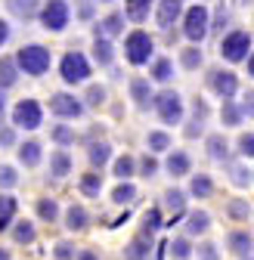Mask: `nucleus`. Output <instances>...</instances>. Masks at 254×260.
I'll list each match as a JSON object with an SVG mask.
<instances>
[{
    "mask_svg": "<svg viewBox=\"0 0 254 260\" xmlns=\"http://www.w3.org/2000/svg\"><path fill=\"white\" fill-rule=\"evenodd\" d=\"M78 186H81L84 195H100V192H103V177H100V174H84Z\"/></svg>",
    "mask_w": 254,
    "mask_h": 260,
    "instance_id": "2f4dec72",
    "label": "nucleus"
},
{
    "mask_svg": "<svg viewBox=\"0 0 254 260\" xmlns=\"http://www.w3.org/2000/svg\"><path fill=\"white\" fill-rule=\"evenodd\" d=\"M38 217L47 220V223H53V220L59 217V205H56L53 199H41V202H38Z\"/></svg>",
    "mask_w": 254,
    "mask_h": 260,
    "instance_id": "f704fd0d",
    "label": "nucleus"
},
{
    "mask_svg": "<svg viewBox=\"0 0 254 260\" xmlns=\"http://www.w3.org/2000/svg\"><path fill=\"white\" fill-rule=\"evenodd\" d=\"M41 121H44L41 103H35V100H22V103H16V109H13V124H16V127L35 130V127H41Z\"/></svg>",
    "mask_w": 254,
    "mask_h": 260,
    "instance_id": "6e6552de",
    "label": "nucleus"
},
{
    "mask_svg": "<svg viewBox=\"0 0 254 260\" xmlns=\"http://www.w3.org/2000/svg\"><path fill=\"white\" fill-rule=\"evenodd\" d=\"M19 183V174H16V168H10V165H0V189H13Z\"/></svg>",
    "mask_w": 254,
    "mask_h": 260,
    "instance_id": "a19ab883",
    "label": "nucleus"
},
{
    "mask_svg": "<svg viewBox=\"0 0 254 260\" xmlns=\"http://www.w3.org/2000/svg\"><path fill=\"white\" fill-rule=\"evenodd\" d=\"M0 260H10V251L7 248H0Z\"/></svg>",
    "mask_w": 254,
    "mask_h": 260,
    "instance_id": "4d7b16f0",
    "label": "nucleus"
},
{
    "mask_svg": "<svg viewBox=\"0 0 254 260\" xmlns=\"http://www.w3.org/2000/svg\"><path fill=\"white\" fill-rule=\"evenodd\" d=\"M59 75H62V81L66 84H81V81H87L90 78V62H87V56L84 53H66L62 56V62H59Z\"/></svg>",
    "mask_w": 254,
    "mask_h": 260,
    "instance_id": "39448f33",
    "label": "nucleus"
},
{
    "mask_svg": "<svg viewBox=\"0 0 254 260\" xmlns=\"http://www.w3.org/2000/svg\"><path fill=\"white\" fill-rule=\"evenodd\" d=\"M137 174V161H134V155H121L118 161H115V177L118 180H131Z\"/></svg>",
    "mask_w": 254,
    "mask_h": 260,
    "instance_id": "c85d7f7f",
    "label": "nucleus"
},
{
    "mask_svg": "<svg viewBox=\"0 0 254 260\" xmlns=\"http://www.w3.org/2000/svg\"><path fill=\"white\" fill-rule=\"evenodd\" d=\"M155 230H162V211H158V208H152V211L143 217V233L152 236Z\"/></svg>",
    "mask_w": 254,
    "mask_h": 260,
    "instance_id": "58836bf2",
    "label": "nucleus"
},
{
    "mask_svg": "<svg viewBox=\"0 0 254 260\" xmlns=\"http://www.w3.org/2000/svg\"><path fill=\"white\" fill-rule=\"evenodd\" d=\"M131 96H134V103L140 109H149L152 106V87H149V81H143V78L131 81Z\"/></svg>",
    "mask_w": 254,
    "mask_h": 260,
    "instance_id": "a211bd4d",
    "label": "nucleus"
},
{
    "mask_svg": "<svg viewBox=\"0 0 254 260\" xmlns=\"http://www.w3.org/2000/svg\"><path fill=\"white\" fill-rule=\"evenodd\" d=\"M230 251L236 254V257H251V233L248 230H236V233H230Z\"/></svg>",
    "mask_w": 254,
    "mask_h": 260,
    "instance_id": "4468645a",
    "label": "nucleus"
},
{
    "mask_svg": "<svg viewBox=\"0 0 254 260\" xmlns=\"http://www.w3.org/2000/svg\"><path fill=\"white\" fill-rule=\"evenodd\" d=\"M149 254H152V236H137L131 245L124 248V260H149Z\"/></svg>",
    "mask_w": 254,
    "mask_h": 260,
    "instance_id": "f8f14e48",
    "label": "nucleus"
},
{
    "mask_svg": "<svg viewBox=\"0 0 254 260\" xmlns=\"http://www.w3.org/2000/svg\"><path fill=\"white\" fill-rule=\"evenodd\" d=\"M87 223H90L87 208H84V205H72V208H69V214H66V226L78 233V230H87Z\"/></svg>",
    "mask_w": 254,
    "mask_h": 260,
    "instance_id": "4be33fe9",
    "label": "nucleus"
},
{
    "mask_svg": "<svg viewBox=\"0 0 254 260\" xmlns=\"http://www.w3.org/2000/svg\"><path fill=\"white\" fill-rule=\"evenodd\" d=\"M4 106H7V100H4V90H0V112H4Z\"/></svg>",
    "mask_w": 254,
    "mask_h": 260,
    "instance_id": "13d9d810",
    "label": "nucleus"
},
{
    "mask_svg": "<svg viewBox=\"0 0 254 260\" xmlns=\"http://www.w3.org/2000/svg\"><path fill=\"white\" fill-rule=\"evenodd\" d=\"M183 16V0H162L155 10V19L162 28H174V22Z\"/></svg>",
    "mask_w": 254,
    "mask_h": 260,
    "instance_id": "9b49d317",
    "label": "nucleus"
},
{
    "mask_svg": "<svg viewBox=\"0 0 254 260\" xmlns=\"http://www.w3.org/2000/svg\"><path fill=\"white\" fill-rule=\"evenodd\" d=\"M152 50H155V44H152V38L146 35V31H131L127 41H124V56H127L131 65H146Z\"/></svg>",
    "mask_w": 254,
    "mask_h": 260,
    "instance_id": "20e7f679",
    "label": "nucleus"
},
{
    "mask_svg": "<svg viewBox=\"0 0 254 260\" xmlns=\"http://www.w3.org/2000/svg\"><path fill=\"white\" fill-rule=\"evenodd\" d=\"M13 143H16V130L0 127V146H13Z\"/></svg>",
    "mask_w": 254,
    "mask_h": 260,
    "instance_id": "603ef678",
    "label": "nucleus"
},
{
    "mask_svg": "<svg viewBox=\"0 0 254 260\" xmlns=\"http://www.w3.org/2000/svg\"><path fill=\"white\" fill-rule=\"evenodd\" d=\"M199 260H220V257H217V245L205 242V245L199 248Z\"/></svg>",
    "mask_w": 254,
    "mask_h": 260,
    "instance_id": "3c124183",
    "label": "nucleus"
},
{
    "mask_svg": "<svg viewBox=\"0 0 254 260\" xmlns=\"http://www.w3.org/2000/svg\"><path fill=\"white\" fill-rule=\"evenodd\" d=\"M13 214H16V199H13V195H0V230L10 226Z\"/></svg>",
    "mask_w": 254,
    "mask_h": 260,
    "instance_id": "c756f323",
    "label": "nucleus"
},
{
    "mask_svg": "<svg viewBox=\"0 0 254 260\" xmlns=\"http://www.w3.org/2000/svg\"><path fill=\"white\" fill-rule=\"evenodd\" d=\"M239 152L251 161V155H254V137H251V134H242V137H239Z\"/></svg>",
    "mask_w": 254,
    "mask_h": 260,
    "instance_id": "09e8293b",
    "label": "nucleus"
},
{
    "mask_svg": "<svg viewBox=\"0 0 254 260\" xmlns=\"http://www.w3.org/2000/svg\"><path fill=\"white\" fill-rule=\"evenodd\" d=\"M211 230V217H208V211H193L186 217V233L189 236H205Z\"/></svg>",
    "mask_w": 254,
    "mask_h": 260,
    "instance_id": "dca6fc26",
    "label": "nucleus"
},
{
    "mask_svg": "<svg viewBox=\"0 0 254 260\" xmlns=\"http://www.w3.org/2000/svg\"><path fill=\"white\" fill-rule=\"evenodd\" d=\"M171 75H174V65L168 62V59H155V65H152V78L155 81H171Z\"/></svg>",
    "mask_w": 254,
    "mask_h": 260,
    "instance_id": "c9c22d12",
    "label": "nucleus"
},
{
    "mask_svg": "<svg viewBox=\"0 0 254 260\" xmlns=\"http://www.w3.org/2000/svg\"><path fill=\"white\" fill-rule=\"evenodd\" d=\"M152 106H155L158 118L165 124H180L183 121V100H180L177 90H162L158 96H152Z\"/></svg>",
    "mask_w": 254,
    "mask_h": 260,
    "instance_id": "7ed1b4c3",
    "label": "nucleus"
},
{
    "mask_svg": "<svg viewBox=\"0 0 254 260\" xmlns=\"http://www.w3.org/2000/svg\"><path fill=\"white\" fill-rule=\"evenodd\" d=\"M7 7H10V13L19 16V19H35L41 0H7Z\"/></svg>",
    "mask_w": 254,
    "mask_h": 260,
    "instance_id": "6ab92c4d",
    "label": "nucleus"
},
{
    "mask_svg": "<svg viewBox=\"0 0 254 260\" xmlns=\"http://www.w3.org/2000/svg\"><path fill=\"white\" fill-rule=\"evenodd\" d=\"M137 199V186L134 183H121V186H115V192H112V202L115 205H127V202H134Z\"/></svg>",
    "mask_w": 254,
    "mask_h": 260,
    "instance_id": "7c9ffc66",
    "label": "nucleus"
},
{
    "mask_svg": "<svg viewBox=\"0 0 254 260\" xmlns=\"http://www.w3.org/2000/svg\"><path fill=\"white\" fill-rule=\"evenodd\" d=\"M168 248H171V254H174L177 260H189V254H193V245H189V239H174Z\"/></svg>",
    "mask_w": 254,
    "mask_h": 260,
    "instance_id": "ea45409f",
    "label": "nucleus"
},
{
    "mask_svg": "<svg viewBox=\"0 0 254 260\" xmlns=\"http://www.w3.org/2000/svg\"><path fill=\"white\" fill-rule=\"evenodd\" d=\"M69 171H72V155L66 149L53 152L50 155V177L53 180H62V177H69Z\"/></svg>",
    "mask_w": 254,
    "mask_h": 260,
    "instance_id": "ddd939ff",
    "label": "nucleus"
},
{
    "mask_svg": "<svg viewBox=\"0 0 254 260\" xmlns=\"http://www.w3.org/2000/svg\"><path fill=\"white\" fill-rule=\"evenodd\" d=\"M35 223H28V220H19L16 226H13V239L19 242V245H31V242H35Z\"/></svg>",
    "mask_w": 254,
    "mask_h": 260,
    "instance_id": "cd10ccee",
    "label": "nucleus"
},
{
    "mask_svg": "<svg viewBox=\"0 0 254 260\" xmlns=\"http://www.w3.org/2000/svg\"><path fill=\"white\" fill-rule=\"evenodd\" d=\"M50 137H53L59 146H72V143L78 140V137H75V130H72V127H66V124H56V127L50 130Z\"/></svg>",
    "mask_w": 254,
    "mask_h": 260,
    "instance_id": "473e14b6",
    "label": "nucleus"
},
{
    "mask_svg": "<svg viewBox=\"0 0 254 260\" xmlns=\"http://www.w3.org/2000/svg\"><path fill=\"white\" fill-rule=\"evenodd\" d=\"M149 149H152V152H165V149H171V137L165 134V130H152V134H149Z\"/></svg>",
    "mask_w": 254,
    "mask_h": 260,
    "instance_id": "4c0bfd02",
    "label": "nucleus"
},
{
    "mask_svg": "<svg viewBox=\"0 0 254 260\" xmlns=\"http://www.w3.org/2000/svg\"><path fill=\"white\" fill-rule=\"evenodd\" d=\"M165 168H168V174H171V177H186L189 171H193V161H189V155H186V152H171Z\"/></svg>",
    "mask_w": 254,
    "mask_h": 260,
    "instance_id": "2eb2a0df",
    "label": "nucleus"
},
{
    "mask_svg": "<svg viewBox=\"0 0 254 260\" xmlns=\"http://www.w3.org/2000/svg\"><path fill=\"white\" fill-rule=\"evenodd\" d=\"M87 158H90V165L93 168H106L109 165V158H112V146L103 140V143H90V152H87Z\"/></svg>",
    "mask_w": 254,
    "mask_h": 260,
    "instance_id": "f3484780",
    "label": "nucleus"
},
{
    "mask_svg": "<svg viewBox=\"0 0 254 260\" xmlns=\"http://www.w3.org/2000/svg\"><path fill=\"white\" fill-rule=\"evenodd\" d=\"M19 161H22L25 168H38L41 165V143H35V140L22 143L19 146Z\"/></svg>",
    "mask_w": 254,
    "mask_h": 260,
    "instance_id": "aec40b11",
    "label": "nucleus"
},
{
    "mask_svg": "<svg viewBox=\"0 0 254 260\" xmlns=\"http://www.w3.org/2000/svg\"><path fill=\"white\" fill-rule=\"evenodd\" d=\"M165 205H168L171 211H183V205H186V195H183L180 189H168V192H165Z\"/></svg>",
    "mask_w": 254,
    "mask_h": 260,
    "instance_id": "79ce46f5",
    "label": "nucleus"
},
{
    "mask_svg": "<svg viewBox=\"0 0 254 260\" xmlns=\"http://www.w3.org/2000/svg\"><path fill=\"white\" fill-rule=\"evenodd\" d=\"M103 103H106V90H103V87H90V90H87V106H90V109H100Z\"/></svg>",
    "mask_w": 254,
    "mask_h": 260,
    "instance_id": "a18cd8bd",
    "label": "nucleus"
},
{
    "mask_svg": "<svg viewBox=\"0 0 254 260\" xmlns=\"http://www.w3.org/2000/svg\"><path fill=\"white\" fill-rule=\"evenodd\" d=\"M16 78H19L16 59L4 56V59H0V87H13V84H16Z\"/></svg>",
    "mask_w": 254,
    "mask_h": 260,
    "instance_id": "bb28decb",
    "label": "nucleus"
},
{
    "mask_svg": "<svg viewBox=\"0 0 254 260\" xmlns=\"http://www.w3.org/2000/svg\"><path fill=\"white\" fill-rule=\"evenodd\" d=\"M149 10H152V0H127V4H124V16L131 22L149 19Z\"/></svg>",
    "mask_w": 254,
    "mask_h": 260,
    "instance_id": "412c9836",
    "label": "nucleus"
},
{
    "mask_svg": "<svg viewBox=\"0 0 254 260\" xmlns=\"http://www.w3.org/2000/svg\"><path fill=\"white\" fill-rule=\"evenodd\" d=\"M75 257V245L72 242H59L56 245V260H72Z\"/></svg>",
    "mask_w": 254,
    "mask_h": 260,
    "instance_id": "8fccbe9b",
    "label": "nucleus"
},
{
    "mask_svg": "<svg viewBox=\"0 0 254 260\" xmlns=\"http://www.w3.org/2000/svg\"><path fill=\"white\" fill-rule=\"evenodd\" d=\"M251 53V35L248 31H230V35L220 41V56L227 62H242Z\"/></svg>",
    "mask_w": 254,
    "mask_h": 260,
    "instance_id": "423d86ee",
    "label": "nucleus"
},
{
    "mask_svg": "<svg viewBox=\"0 0 254 260\" xmlns=\"http://www.w3.org/2000/svg\"><path fill=\"white\" fill-rule=\"evenodd\" d=\"M121 31H124V16H121V13H112L109 19L100 22L97 35H100V38H115V35H121Z\"/></svg>",
    "mask_w": 254,
    "mask_h": 260,
    "instance_id": "b1692460",
    "label": "nucleus"
},
{
    "mask_svg": "<svg viewBox=\"0 0 254 260\" xmlns=\"http://www.w3.org/2000/svg\"><path fill=\"white\" fill-rule=\"evenodd\" d=\"M202 130H205V121H202V118H193V121L186 124L183 134H186V140H199V137H202Z\"/></svg>",
    "mask_w": 254,
    "mask_h": 260,
    "instance_id": "49530a36",
    "label": "nucleus"
},
{
    "mask_svg": "<svg viewBox=\"0 0 254 260\" xmlns=\"http://www.w3.org/2000/svg\"><path fill=\"white\" fill-rule=\"evenodd\" d=\"M230 217H236V220H248L251 217V205L248 202H242V199H236V202H230Z\"/></svg>",
    "mask_w": 254,
    "mask_h": 260,
    "instance_id": "37998d69",
    "label": "nucleus"
},
{
    "mask_svg": "<svg viewBox=\"0 0 254 260\" xmlns=\"http://www.w3.org/2000/svg\"><path fill=\"white\" fill-rule=\"evenodd\" d=\"M211 90L220 96V100H233L236 90H239V78L233 72H211Z\"/></svg>",
    "mask_w": 254,
    "mask_h": 260,
    "instance_id": "9d476101",
    "label": "nucleus"
},
{
    "mask_svg": "<svg viewBox=\"0 0 254 260\" xmlns=\"http://www.w3.org/2000/svg\"><path fill=\"white\" fill-rule=\"evenodd\" d=\"M220 118H224L227 127L242 124V106H236V103H224V112H220Z\"/></svg>",
    "mask_w": 254,
    "mask_h": 260,
    "instance_id": "72a5a7b5",
    "label": "nucleus"
},
{
    "mask_svg": "<svg viewBox=\"0 0 254 260\" xmlns=\"http://www.w3.org/2000/svg\"><path fill=\"white\" fill-rule=\"evenodd\" d=\"M208 158H214V161H227L230 158V143L224 140V134L208 137Z\"/></svg>",
    "mask_w": 254,
    "mask_h": 260,
    "instance_id": "5701e85b",
    "label": "nucleus"
},
{
    "mask_svg": "<svg viewBox=\"0 0 254 260\" xmlns=\"http://www.w3.org/2000/svg\"><path fill=\"white\" fill-rule=\"evenodd\" d=\"M233 183L236 186H251V168L248 165H236L233 168Z\"/></svg>",
    "mask_w": 254,
    "mask_h": 260,
    "instance_id": "c03bdc74",
    "label": "nucleus"
},
{
    "mask_svg": "<svg viewBox=\"0 0 254 260\" xmlns=\"http://www.w3.org/2000/svg\"><path fill=\"white\" fill-rule=\"evenodd\" d=\"M137 168H140V174H143V177L149 180V177H155V171H158V161H155V155H146V158L140 161Z\"/></svg>",
    "mask_w": 254,
    "mask_h": 260,
    "instance_id": "de8ad7c7",
    "label": "nucleus"
},
{
    "mask_svg": "<svg viewBox=\"0 0 254 260\" xmlns=\"http://www.w3.org/2000/svg\"><path fill=\"white\" fill-rule=\"evenodd\" d=\"M78 260H100V254H93V251H81Z\"/></svg>",
    "mask_w": 254,
    "mask_h": 260,
    "instance_id": "6e6d98bb",
    "label": "nucleus"
},
{
    "mask_svg": "<svg viewBox=\"0 0 254 260\" xmlns=\"http://www.w3.org/2000/svg\"><path fill=\"white\" fill-rule=\"evenodd\" d=\"M7 38H10V25H7L4 19H0V47L7 44Z\"/></svg>",
    "mask_w": 254,
    "mask_h": 260,
    "instance_id": "864d4df0",
    "label": "nucleus"
},
{
    "mask_svg": "<svg viewBox=\"0 0 254 260\" xmlns=\"http://www.w3.org/2000/svg\"><path fill=\"white\" fill-rule=\"evenodd\" d=\"M50 112L59 115V118H81L84 115V103L75 100L72 93H56L50 100Z\"/></svg>",
    "mask_w": 254,
    "mask_h": 260,
    "instance_id": "1a4fd4ad",
    "label": "nucleus"
},
{
    "mask_svg": "<svg viewBox=\"0 0 254 260\" xmlns=\"http://www.w3.org/2000/svg\"><path fill=\"white\" fill-rule=\"evenodd\" d=\"M202 50L199 47H186L183 50V56H180V62H183V69H199V65H202Z\"/></svg>",
    "mask_w": 254,
    "mask_h": 260,
    "instance_id": "e433bc0d",
    "label": "nucleus"
},
{
    "mask_svg": "<svg viewBox=\"0 0 254 260\" xmlns=\"http://www.w3.org/2000/svg\"><path fill=\"white\" fill-rule=\"evenodd\" d=\"M93 56H97V62H100V65H109V62L115 59L112 41H109V38H100V35H97V41H93Z\"/></svg>",
    "mask_w": 254,
    "mask_h": 260,
    "instance_id": "a878e982",
    "label": "nucleus"
},
{
    "mask_svg": "<svg viewBox=\"0 0 254 260\" xmlns=\"http://www.w3.org/2000/svg\"><path fill=\"white\" fill-rule=\"evenodd\" d=\"M69 4L66 0H47L44 4V10H41V22H44V28L47 31H62L69 25Z\"/></svg>",
    "mask_w": 254,
    "mask_h": 260,
    "instance_id": "0eeeda50",
    "label": "nucleus"
},
{
    "mask_svg": "<svg viewBox=\"0 0 254 260\" xmlns=\"http://www.w3.org/2000/svg\"><path fill=\"white\" fill-rule=\"evenodd\" d=\"M208 31H211V13H208V7H202V4L189 7L186 16H183V35L199 44V41H205Z\"/></svg>",
    "mask_w": 254,
    "mask_h": 260,
    "instance_id": "f03ea898",
    "label": "nucleus"
},
{
    "mask_svg": "<svg viewBox=\"0 0 254 260\" xmlns=\"http://www.w3.org/2000/svg\"><path fill=\"white\" fill-rule=\"evenodd\" d=\"M16 69H22L25 75H44L50 69V50L47 47H38V44H28L16 53Z\"/></svg>",
    "mask_w": 254,
    "mask_h": 260,
    "instance_id": "f257e3e1",
    "label": "nucleus"
},
{
    "mask_svg": "<svg viewBox=\"0 0 254 260\" xmlns=\"http://www.w3.org/2000/svg\"><path fill=\"white\" fill-rule=\"evenodd\" d=\"M189 192H193L196 199H208V195H214V180L208 174H196L193 183H189Z\"/></svg>",
    "mask_w": 254,
    "mask_h": 260,
    "instance_id": "393cba45",
    "label": "nucleus"
},
{
    "mask_svg": "<svg viewBox=\"0 0 254 260\" xmlns=\"http://www.w3.org/2000/svg\"><path fill=\"white\" fill-rule=\"evenodd\" d=\"M196 118H202V121L208 118V106H205L202 100H196Z\"/></svg>",
    "mask_w": 254,
    "mask_h": 260,
    "instance_id": "5fc2aeb1",
    "label": "nucleus"
}]
</instances>
